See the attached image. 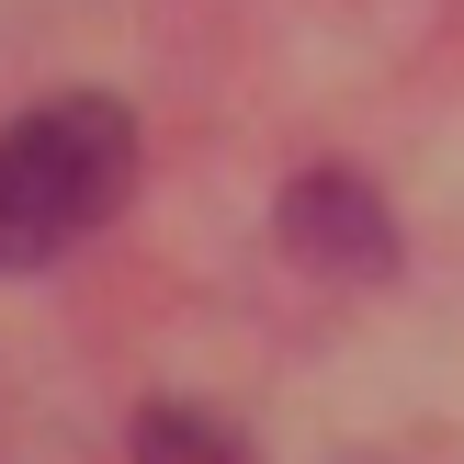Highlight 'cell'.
I'll return each mask as SVG.
<instances>
[{
  "label": "cell",
  "mask_w": 464,
  "mask_h": 464,
  "mask_svg": "<svg viewBox=\"0 0 464 464\" xmlns=\"http://www.w3.org/2000/svg\"><path fill=\"white\" fill-rule=\"evenodd\" d=\"M136 193V113L113 91H57V102L0 125V272H45L113 227Z\"/></svg>",
  "instance_id": "cell-1"
},
{
  "label": "cell",
  "mask_w": 464,
  "mask_h": 464,
  "mask_svg": "<svg viewBox=\"0 0 464 464\" xmlns=\"http://www.w3.org/2000/svg\"><path fill=\"white\" fill-rule=\"evenodd\" d=\"M272 227L329 284H397V216H385V193L362 170H295L284 204H272Z\"/></svg>",
  "instance_id": "cell-2"
},
{
  "label": "cell",
  "mask_w": 464,
  "mask_h": 464,
  "mask_svg": "<svg viewBox=\"0 0 464 464\" xmlns=\"http://www.w3.org/2000/svg\"><path fill=\"white\" fill-rule=\"evenodd\" d=\"M136 464H249V453L204 408H136Z\"/></svg>",
  "instance_id": "cell-3"
}]
</instances>
